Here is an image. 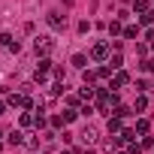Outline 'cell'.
Returning a JSON list of instances; mask_svg holds the SVG:
<instances>
[{
	"label": "cell",
	"mask_w": 154,
	"mask_h": 154,
	"mask_svg": "<svg viewBox=\"0 0 154 154\" xmlns=\"http://www.w3.org/2000/svg\"><path fill=\"white\" fill-rule=\"evenodd\" d=\"M33 48H36V54L45 57V54L54 48V39H51V36H36V39H33Z\"/></svg>",
	"instance_id": "cell-1"
},
{
	"label": "cell",
	"mask_w": 154,
	"mask_h": 154,
	"mask_svg": "<svg viewBox=\"0 0 154 154\" xmlns=\"http://www.w3.org/2000/svg\"><path fill=\"white\" fill-rule=\"evenodd\" d=\"M45 21H48L51 30H63V27H66V15H60V12H48Z\"/></svg>",
	"instance_id": "cell-2"
},
{
	"label": "cell",
	"mask_w": 154,
	"mask_h": 154,
	"mask_svg": "<svg viewBox=\"0 0 154 154\" xmlns=\"http://www.w3.org/2000/svg\"><path fill=\"white\" fill-rule=\"evenodd\" d=\"M91 60H109V42H97L91 48Z\"/></svg>",
	"instance_id": "cell-3"
},
{
	"label": "cell",
	"mask_w": 154,
	"mask_h": 154,
	"mask_svg": "<svg viewBox=\"0 0 154 154\" xmlns=\"http://www.w3.org/2000/svg\"><path fill=\"white\" fill-rule=\"evenodd\" d=\"M79 136H82V142H88V145H94V142L100 139V133H97V127H94V124H85Z\"/></svg>",
	"instance_id": "cell-4"
},
{
	"label": "cell",
	"mask_w": 154,
	"mask_h": 154,
	"mask_svg": "<svg viewBox=\"0 0 154 154\" xmlns=\"http://www.w3.org/2000/svg\"><path fill=\"white\" fill-rule=\"evenodd\" d=\"M106 130H109V136H121V118H115V115H109V124H106Z\"/></svg>",
	"instance_id": "cell-5"
},
{
	"label": "cell",
	"mask_w": 154,
	"mask_h": 154,
	"mask_svg": "<svg viewBox=\"0 0 154 154\" xmlns=\"http://www.w3.org/2000/svg\"><path fill=\"white\" fill-rule=\"evenodd\" d=\"M127 82H130V75H127L124 69H118V72H115V79H112V88H124Z\"/></svg>",
	"instance_id": "cell-6"
},
{
	"label": "cell",
	"mask_w": 154,
	"mask_h": 154,
	"mask_svg": "<svg viewBox=\"0 0 154 154\" xmlns=\"http://www.w3.org/2000/svg\"><path fill=\"white\" fill-rule=\"evenodd\" d=\"M148 127H151L148 118H139V121H136V133H139V136H148Z\"/></svg>",
	"instance_id": "cell-7"
},
{
	"label": "cell",
	"mask_w": 154,
	"mask_h": 154,
	"mask_svg": "<svg viewBox=\"0 0 154 154\" xmlns=\"http://www.w3.org/2000/svg\"><path fill=\"white\" fill-rule=\"evenodd\" d=\"M133 12H139V15L151 12V6H148V0H136V3H133Z\"/></svg>",
	"instance_id": "cell-8"
},
{
	"label": "cell",
	"mask_w": 154,
	"mask_h": 154,
	"mask_svg": "<svg viewBox=\"0 0 154 154\" xmlns=\"http://www.w3.org/2000/svg\"><path fill=\"white\" fill-rule=\"evenodd\" d=\"M72 66L85 69V66H88V57H85V54H72Z\"/></svg>",
	"instance_id": "cell-9"
},
{
	"label": "cell",
	"mask_w": 154,
	"mask_h": 154,
	"mask_svg": "<svg viewBox=\"0 0 154 154\" xmlns=\"http://www.w3.org/2000/svg\"><path fill=\"white\" fill-rule=\"evenodd\" d=\"M145 106H148V97L142 94V97H136V103H133V109H139V112H145Z\"/></svg>",
	"instance_id": "cell-10"
},
{
	"label": "cell",
	"mask_w": 154,
	"mask_h": 154,
	"mask_svg": "<svg viewBox=\"0 0 154 154\" xmlns=\"http://www.w3.org/2000/svg\"><path fill=\"white\" fill-rule=\"evenodd\" d=\"M33 124H36V118H33L30 112H24V115H21V127H33Z\"/></svg>",
	"instance_id": "cell-11"
},
{
	"label": "cell",
	"mask_w": 154,
	"mask_h": 154,
	"mask_svg": "<svg viewBox=\"0 0 154 154\" xmlns=\"http://www.w3.org/2000/svg\"><path fill=\"white\" fill-rule=\"evenodd\" d=\"M94 94H97V91H94V88H88V85H85V88H82V91H79V97H82V100H91V97H94Z\"/></svg>",
	"instance_id": "cell-12"
},
{
	"label": "cell",
	"mask_w": 154,
	"mask_h": 154,
	"mask_svg": "<svg viewBox=\"0 0 154 154\" xmlns=\"http://www.w3.org/2000/svg\"><path fill=\"white\" fill-rule=\"evenodd\" d=\"M9 145H21V130H15V133H9V139H6Z\"/></svg>",
	"instance_id": "cell-13"
},
{
	"label": "cell",
	"mask_w": 154,
	"mask_h": 154,
	"mask_svg": "<svg viewBox=\"0 0 154 154\" xmlns=\"http://www.w3.org/2000/svg\"><path fill=\"white\" fill-rule=\"evenodd\" d=\"M109 75H112V66H100L97 69V79H109Z\"/></svg>",
	"instance_id": "cell-14"
},
{
	"label": "cell",
	"mask_w": 154,
	"mask_h": 154,
	"mask_svg": "<svg viewBox=\"0 0 154 154\" xmlns=\"http://www.w3.org/2000/svg\"><path fill=\"white\" fill-rule=\"evenodd\" d=\"M109 33H112V36H115V33H124V27H121V21H112V24H109Z\"/></svg>",
	"instance_id": "cell-15"
},
{
	"label": "cell",
	"mask_w": 154,
	"mask_h": 154,
	"mask_svg": "<svg viewBox=\"0 0 154 154\" xmlns=\"http://www.w3.org/2000/svg\"><path fill=\"white\" fill-rule=\"evenodd\" d=\"M127 115H133L127 106H118V109H115V118H127Z\"/></svg>",
	"instance_id": "cell-16"
},
{
	"label": "cell",
	"mask_w": 154,
	"mask_h": 154,
	"mask_svg": "<svg viewBox=\"0 0 154 154\" xmlns=\"http://www.w3.org/2000/svg\"><path fill=\"white\" fill-rule=\"evenodd\" d=\"M97 82V72H91V69H85V85H94Z\"/></svg>",
	"instance_id": "cell-17"
},
{
	"label": "cell",
	"mask_w": 154,
	"mask_h": 154,
	"mask_svg": "<svg viewBox=\"0 0 154 154\" xmlns=\"http://www.w3.org/2000/svg\"><path fill=\"white\" fill-rule=\"evenodd\" d=\"M0 42H3V45H6V48H12V42H15V39H12V36H9V33H0Z\"/></svg>",
	"instance_id": "cell-18"
},
{
	"label": "cell",
	"mask_w": 154,
	"mask_h": 154,
	"mask_svg": "<svg viewBox=\"0 0 154 154\" xmlns=\"http://www.w3.org/2000/svg\"><path fill=\"white\" fill-rule=\"evenodd\" d=\"M136 30H139V27H133V24H127V27H124V36H127V39H133V36H136Z\"/></svg>",
	"instance_id": "cell-19"
},
{
	"label": "cell",
	"mask_w": 154,
	"mask_h": 154,
	"mask_svg": "<svg viewBox=\"0 0 154 154\" xmlns=\"http://www.w3.org/2000/svg\"><path fill=\"white\" fill-rule=\"evenodd\" d=\"M109 66L118 69V66H121V54H112V57H109Z\"/></svg>",
	"instance_id": "cell-20"
},
{
	"label": "cell",
	"mask_w": 154,
	"mask_h": 154,
	"mask_svg": "<svg viewBox=\"0 0 154 154\" xmlns=\"http://www.w3.org/2000/svg\"><path fill=\"white\" fill-rule=\"evenodd\" d=\"M139 18H142V24H154V9L145 12V15H139Z\"/></svg>",
	"instance_id": "cell-21"
},
{
	"label": "cell",
	"mask_w": 154,
	"mask_h": 154,
	"mask_svg": "<svg viewBox=\"0 0 154 154\" xmlns=\"http://www.w3.org/2000/svg\"><path fill=\"white\" fill-rule=\"evenodd\" d=\"M79 100H82V97H75V94H69V97H66V103H69V109H75V106H79Z\"/></svg>",
	"instance_id": "cell-22"
},
{
	"label": "cell",
	"mask_w": 154,
	"mask_h": 154,
	"mask_svg": "<svg viewBox=\"0 0 154 154\" xmlns=\"http://www.w3.org/2000/svg\"><path fill=\"white\" fill-rule=\"evenodd\" d=\"M69 121H75V112H72V109H66V112H63V124H69Z\"/></svg>",
	"instance_id": "cell-23"
},
{
	"label": "cell",
	"mask_w": 154,
	"mask_h": 154,
	"mask_svg": "<svg viewBox=\"0 0 154 154\" xmlns=\"http://www.w3.org/2000/svg\"><path fill=\"white\" fill-rule=\"evenodd\" d=\"M51 127H63V115H54L51 118Z\"/></svg>",
	"instance_id": "cell-24"
},
{
	"label": "cell",
	"mask_w": 154,
	"mask_h": 154,
	"mask_svg": "<svg viewBox=\"0 0 154 154\" xmlns=\"http://www.w3.org/2000/svg\"><path fill=\"white\" fill-rule=\"evenodd\" d=\"M127 154H142V148H139V145H133V142H130V145H127Z\"/></svg>",
	"instance_id": "cell-25"
},
{
	"label": "cell",
	"mask_w": 154,
	"mask_h": 154,
	"mask_svg": "<svg viewBox=\"0 0 154 154\" xmlns=\"http://www.w3.org/2000/svg\"><path fill=\"white\" fill-rule=\"evenodd\" d=\"M142 66H145V69H151V72H154V60H145V63H142Z\"/></svg>",
	"instance_id": "cell-26"
},
{
	"label": "cell",
	"mask_w": 154,
	"mask_h": 154,
	"mask_svg": "<svg viewBox=\"0 0 154 154\" xmlns=\"http://www.w3.org/2000/svg\"><path fill=\"white\" fill-rule=\"evenodd\" d=\"M145 39H148V42L154 45V30H148V33H145Z\"/></svg>",
	"instance_id": "cell-27"
},
{
	"label": "cell",
	"mask_w": 154,
	"mask_h": 154,
	"mask_svg": "<svg viewBox=\"0 0 154 154\" xmlns=\"http://www.w3.org/2000/svg\"><path fill=\"white\" fill-rule=\"evenodd\" d=\"M0 115H6V103H0Z\"/></svg>",
	"instance_id": "cell-28"
},
{
	"label": "cell",
	"mask_w": 154,
	"mask_h": 154,
	"mask_svg": "<svg viewBox=\"0 0 154 154\" xmlns=\"http://www.w3.org/2000/svg\"><path fill=\"white\" fill-rule=\"evenodd\" d=\"M0 136H6V133H3V130H0Z\"/></svg>",
	"instance_id": "cell-29"
}]
</instances>
